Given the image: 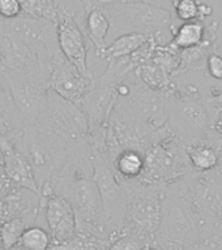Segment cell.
I'll use <instances>...</instances> for the list:
<instances>
[{
  "label": "cell",
  "mask_w": 222,
  "mask_h": 250,
  "mask_svg": "<svg viewBox=\"0 0 222 250\" xmlns=\"http://www.w3.org/2000/svg\"><path fill=\"white\" fill-rule=\"evenodd\" d=\"M205 35V23L201 21H190L174 25L172 27V43L176 50H187L199 46Z\"/></svg>",
  "instance_id": "603a6c76"
},
{
  "label": "cell",
  "mask_w": 222,
  "mask_h": 250,
  "mask_svg": "<svg viewBox=\"0 0 222 250\" xmlns=\"http://www.w3.org/2000/svg\"><path fill=\"white\" fill-rule=\"evenodd\" d=\"M54 194L70 202L76 215V230L99 237H110L102 212L101 198L94 181L92 147L89 142L68 148V159L63 169L50 180Z\"/></svg>",
  "instance_id": "6da1fadb"
},
{
  "label": "cell",
  "mask_w": 222,
  "mask_h": 250,
  "mask_svg": "<svg viewBox=\"0 0 222 250\" xmlns=\"http://www.w3.org/2000/svg\"><path fill=\"white\" fill-rule=\"evenodd\" d=\"M11 91L12 99L25 125L37 123L47 104V80L37 76L3 72L0 73Z\"/></svg>",
  "instance_id": "7c38bea8"
},
{
  "label": "cell",
  "mask_w": 222,
  "mask_h": 250,
  "mask_svg": "<svg viewBox=\"0 0 222 250\" xmlns=\"http://www.w3.org/2000/svg\"><path fill=\"white\" fill-rule=\"evenodd\" d=\"M15 145L30 164L38 188L54 179L68 159L66 142L38 123L25 125L15 136Z\"/></svg>",
  "instance_id": "5b68a950"
},
{
  "label": "cell",
  "mask_w": 222,
  "mask_h": 250,
  "mask_svg": "<svg viewBox=\"0 0 222 250\" xmlns=\"http://www.w3.org/2000/svg\"><path fill=\"white\" fill-rule=\"evenodd\" d=\"M144 250H160V249H157L156 246H152V245H150V246H147V248H145Z\"/></svg>",
  "instance_id": "e575fe53"
},
{
  "label": "cell",
  "mask_w": 222,
  "mask_h": 250,
  "mask_svg": "<svg viewBox=\"0 0 222 250\" xmlns=\"http://www.w3.org/2000/svg\"><path fill=\"white\" fill-rule=\"evenodd\" d=\"M173 15L182 22L190 21H201L200 17V1L199 0H175ZM203 22V21H201Z\"/></svg>",
  "instance_id": "f1b7e54d"
},
{
  "label": "cell",
  "mask_w": 222,
  "mask_h": 250,
  "mask_svg": "<svg viewBox=\"0 0 222 250\" xmlns=\"http://www.w3.org/2000/svg\"><path fill=\"white\" fill-rule=\"evenodd\" d=\"M92 162L94 181L97 184L98 194L101 198L106 229L109 232L110 237L117 238L123 230L127 195L111 166L101 154L92 150Z\"/></svg>",
  "instance_id": "30bf717a"
},
{
  "label": "cell",
  "mask_w": 222,
  "mask_h": 250,
  "mask_svg": "<svg viewBox=\"0 0 222 250\" xmlns=\"http://www.w3.org/2000/svg\"><path fill=\"white\" fill-rule=\"evenodd\" d=\"M118 102L153 129L164 128L168 121L169 93L150 89L133 72L122 83Z\"/></svg>",
  "instance_id": "9c48e42d"
},
{
  "label": "cell",
  "mask_w": 222,
  "mask_h": 250,
  "mask_svg": "<svg viewBox=\"0 0 222 250\" xmlns=\"http://www.w3.org/2000/svg\"><path fill=\"white\" fill-rule=\"evenodd\" d=\"M25 126V121L16 108L7 83L0 77V136L16 134Z\"/></svg>",
  "instance_id": "d6986e66"
},
{
  "label": "cell",
  "mask_w": 222,
  "mask_h": 250,
  "mask_svg": "<svg viewBox=\"0 0 222 250\" xmlns=\"http://www.w3.org/2000/svg\"><path fill=\"white\" fill-rule=\"evenodd\" d=\"M15 136L4 148L3 164H1L4 175L13 187L25 188L39 194L38 184L34 179L33 169L26 158L23 155V152L16 147Z\"/></svg>",
  "instance_id": "e0dca14e"
},
{
  "label": "cell",
  "mask_w": 222,
  "mask_h": 250,
  "mask_svg": "<svg viewBox=\"0 0 222 250\" xmlns=\"http://www.w3.org/2000/svg\"><path fill=\"white\" fill-rule=\"evenodd\" d=\"M148 35L144 34H123L114 39L110 46H106L103 50L97 55L98 58L105 59L107 62L115 60V59L125 58L136 52L140 47H143L148 42Z\"/></svg>",
  "instance_id": "7402d4cb"
},
{
  "label": "cell",
  "mask_w": 222,
  "mask_h": 250,
  "mask_svg": "<svg viewBox=\"0 0 222 250\" xmlns=\"http://www.w3.org/2000/svg\"><path fill=\"white\" fill-rule=\"evenodd\" d=\"M166 126L184 146L204 141L222 147V137L213 132L205 97L196 85H175L172 93H169Z\"/></svg>",
  "instance_id": "3957f363"
},
{
  "label": "cell",
  "mask_w": 222,
  "mask_h": 250,
  "mask_svg": "<svg viewBox=\"0 0 222 250\" xmlns=\"http://www.w3.org/2000/svg\"><path fill=\"white\" fill-rule=\"evenodd\" d=\"M37 123L60 137L68 148L85 142L90 144L89 124L81 108L52 91L47 93L46 109Z\"/></svg>",
  "instance_id": "8fae6325"
},
{
  "label": "cell",
  "mask_w": 222,
  "mask_h": 250,
  "mask_svg": "<svg viewBox=\"0 0 222 250\" xmlns=\"http://www.w3.org/2000/svg\"><path fill=\"white\" fill-rule=\"evenodd\" d=\"M197 250H222V220L204 224Z\"/></svg>",
  "instance_id": "83f0119b"
},
{
  "label": "cell",
  "mask_w": 222,
  "mask_h": 250,
  "mask_svg": "<svg viewBox=\"0 0 222 250\" xmlns=\"http://www.w3.org/2000/svg\"><path fill=\"white\" fill-rule=\"evenodd\" d=\"M129 56L107 62V68L97 78H92L81 99L80 108L88 119L89 133L98 129L113 111L119 98L122 83L133 72Z\"/></svg>",
  "instance_id": "52a82bcc"
},
{
  "label": "cell",
  "mask_w": 222,
  "mask_h": 250,
  "mask_svg": "<svg viewBox=\"0 0 222 250\" xmlns=\"http://www.w3.org/2000/svg\"><path fill=\"white\" fill-rule=\"evenodd\" d=\"M217 27L219 22L212 21L205 26V35L199 46L179 50V65L172 76V81L174 83L187 80L195 74L204 73L208 56L217 50Z\"/></svg>",
  "instance_id": "9a60e30c"
},
{
  "label": "cell",
  "mask_w": 222,
  "mask_h": 250,
  "mask_svg": "<svg viewBox=\"0 0 222 250\" xmlns=\"http://www.w3.org/2000/svg\"><path fill=\"white\" fill-rule=\"evenodd\" d=\"M54 25L60 52L77 68L82 76L92 80L93 76L88 66V43L85 41V35L74 19V11L67 4L58 3Z\"/></svg>",
  "instance_id": "4fadbf2b"
},
{
  "label": "cell",
  "mask_w": 222,
  "mask_h": 250,
  "mask_svg": "<svg viewBox=\"0 0 222 250\" xmlns=\"http://www.w3.org/2000/svg\"><path fill=\"white\" fill-rule=\"evenodd\" d=\"M81 27L84 35L89 39V42L94 46L96 52L98 55L106 47V38L110 31V22L106 15L103 13L101 7L93 8L84 15L82 17Z\"/></svg>",
  "instance_id": "ac0fdd59"
},
{
  "label": "cell",
  "mask_w": 222,
  "mask_h": 250,
  "mask_svg": "<svg viewBox=\"0 0 222 250\" xmlns=\"http://www.w3.org/2000/svg\"><path fill=\"white\" fill-rule=\"evenodd\" d=\"M207 72L215 80H222V56L217 52H213L207 59Z\"/></svg>",
  "instance_id": "4dcf8cb0"
},
{
  "label": "cell",
  "mask_w": 222,
  "mask_h": 250,
  "mask_svg": "<svg viewBox=\"0 0 222 250\" xmlns=\"http://www.w3.org/2000/svg\"><path fill=\"white\" fill-rule=\"evenodd\" d=\"M23 16L31 19L46 20L55 23L58 3L56 0H19Z\"/></svg>",
  "instance_id": "d4e9b609"
},
{
  "label": "cell",
  "mask_w": 222,
  "mask_h": 250,
  "mask_svg": "<svg viewBox=\"0 0 222 250\" xmlns=\"http://www.w3.org/2000/svg\"><path fill=\"white\" fill-rule=\"evenodd\" d=\"M119 183L127 195L122 233L132 236L150 246L161 223L164 187L145 185L137 180Z\"/></svg>",
  "instance_id": "8992f818"
},
{
  "label": "cell",
  "mask_w": 222,
  "mask_h": 250,
  "mask_svg": "<svg viewBox=\"0 0 222 250\" xmlns=\"http://www.w3.org/2000/svg\"><path fill=\"white\" fill-rule=\"evenodd\" d=\"M3 249V246H1V241H0V250Z\"/></svg>",
  "instance_id": "d590c367"
},
{
  "label": "cell",
  "mask_w": 222,
  "mask_h": 250,
  "mask_svg": "<svg viewBox=\"0 0 222 250\" xmlns=\"http://www.w3.org/2000/svg\"><path fill=\"white\" fill-rule=\"evenodd\" d=\"M42 210L45 211L47 229L52 238L51 246L66 242L76 233V215L68 201L52 194L42 202Z\"/></svg>",
  "instance_id": "2e32d148"
},
{
  "label": "cell",
  "mask_w": 222,
  "mask_h": 250,
  "mask_svg": "<svg viewBox=\"0 0 222 250\" xmlns=\"http://www.w3.org/2000/svg\"><path fill=\"white\" fill-rule=\"evenodd\" d=\"M141 3L148 4V5H152V7L160 8V9H164V11L172 12L173 8H174V1L175 0H139Z\"/></svg>",
  "instance_id": "1f68e13d"
},
{
  "label": "cell",
  "mask_w": 222,
  "mask_h": 250,
  "mask_svg": "<svg viewBox=\"0 0 222 250\" xmlns=\"http://www.w3.org/2000/svg\"><path fill=\"white\" fill-rule=\"evenodd\" d=\"M144 171L137 179L145 185L168 187L192 171L183 142L169 132L144 154Z\"/></svg>",
  "instance_id": "ba28073f"
},
{
  "label": "cell",
  "mask_w": 222,
  "mask_h": 250,
  "mask_svg": "<svg viewBox=\"0 0 222 250\" xmlns=\"http://www.w3.org/2000/svg\"><path fill=\"white\" fill-rule=\"evenodd\" d=\"M145 248L147 245L140 240L128 236V234L122 233L119 237L115 238V241L111 244L109 250H144Z\"/></svg>",
  "instance_id": "f546056e"
},
{
  "label": "cell",
  "mask_w": 222,
  "mask_h": 250,
  "mask_svg": "<svg viewBox=\"0 0 222 250\" xmlns=\"http://www.w3.org/2000/svg\"><path fill=\"white\" fill-rule=\"evenodd\" d=\"M203 220L187 194V175L164 187L162 215L152 246L160 250H194L199 246Z\"/></svg>",
  "instance_id": "7a4b0ae2"
},
{
  "label": "cell",
  "mask_w": 222,
  "mask_h": 250,
  "mask_svg": "<svg viewBox=\"0 0 222 250\" xmlns=\"http://www.w3.org/2000/svg\"><path fill=\"white\" fill-rule=\"evenodd\" d=\"M102 11L115 34H144L153 37L157 44L165 46L172 41V27L175 25L172 12L152 7L141 1H114L105 4Z\"/></svg>",
  "instance_id": "277c9868"
},
{
  "label": "cell",
  "mask_w": 222,
  "mask_h": 250,
  "mask_svg": "<svg viewBox=\"0 0 222 250\" xmlns=\"http://www.w3.org/2000/svg\"><path fill=\"white\" fill-rule=\"evenodd\" d=\"M17 134V133H16ZM15 134H8V136H0V169H3L1 168V164H3V154H4V148L8 145V142L13 138Z\"/></svg>",
  "instance_id": "836d02e7"
},
{
  "label": "cell",
  "mask_w": 222,
  "mask_h": 250,
  "mask_svg": "<svg viewBox=\"0 0 222 250\" xmlns=\"http://www.w3.org/2000/svg\"><path fill=\"white\" fill-rule=\"evenodd\" d=\"M207 104L215 111H222V93H212L205 97Z\"/></svg>",
  "instance_id": "d6a6232c"
},
{
  "label": "cell",
  "mask_w": 222,
  "mask_h": 250,
  "mask_svg": "<svg viewBox=\"0 0 222 250\" xmlns=\"http://www.w3.org/2000/svg\"><path fill=\"white\" fill-rule=\"evenodd\" d=\"M17 245L23 250H50L52 245L49 230L38 226H29L20 237Z\"/></svg>",
  "instance_id": "484cf974"
},
{
  "label": "cell",
  "mask_w": 222,
  "mask_h": 250,
  "mask_svg": "<svg viewBox=\"0 0 222 250\" xmlns=\"http://www.w3.org/2000/svg\"><path fill=\"white\" fill-rule=\"evenodd\" d=\"M144 154L137 150H123L115 156L111 168L119 181L137 180L144 171Z\"/></svg>",
  "instance_id": "44dd1931"
},
{
  "label": "cell",
  "mask_w": 222,
  "mask_h": 250,
  "mask_svg": "<svg viewBox=\"0 0 222 250\" xmlns=\"http://www.w3.org/2000/svg\"><path fill=\"white\" fill-rule=\"evenodd\" d=\"M90 78H86L77 68L66 59L58 50L51 59L50 74L47 80V89L63 99L78 105L85 94Z\"/></svg>",
  "instance_id": "5bb4252c"
},
{
  "label": "cell",
  "mask_w": 222,
  "mask_h": 250,
  "mask_svg": "<svg viewBox=\"0 0 222 250\" xmlns=\"http://www.w3.org/2000/svg\"><path fill=\"white\" fill-rule=\"evenodd\" d=\"M26 224L20 218L8 219L0 224V241L3 249H9L19 244L21 234L26 228Z\"/></svg>",
  "instance_id": "4316f807"
},
{
  "label": "cell",
  "mask_w": 222,
  "mask_h": 250,
  "mask_svg": "<svg viewBox=\"0 0 222 250\" xmlns=\"http://www.w3.org/2000/svg\"><path fill=\"white\" fill-rule=\"evenodd\" d=\"M221 148L204 141L186 146L192 169L196 172H207L217 167L221 159Z\"/></svg>",
  "instance_id": "ffe728a7"
},
{
  "label": "cell",
  "mask_w": 222,
  "mask_h": 250,
  "mask_svg": "<svg viewBox=\"0 0 222 250\" xmlns=\"http://www.w3.org/2000/svg\"><path fill=\"white\" fill-rule=\"evenodd\" d=\"M194 250H197V248H196V249H194Z\"/></svg>",
  "instance_id": "8d00e7d4"
},
{
  "label": "cell",
  "mask_w": 222,
  "mask_h": 250,
  "mask_svg": "<svg viewBox=\"0 0 222 250\" xmlns=\"http://www.w3.org/2000/svg\"><path fill=\"white\" fill-rule=\"evenodd\" d=\"M115 240L99 237L97 234L76 230V233L63 244L51 246L50 250H109Z\"/></svg>",
  "instance_id": "cb8c5ba5"
}]
</instances>
